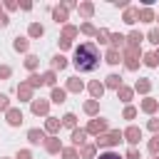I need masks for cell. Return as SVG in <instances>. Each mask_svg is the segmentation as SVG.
<instances>
[{
    "label": "cell",
    "instance_id": "obj_1",
    "mask_svg": "<svg viewBox=\"0 0 159 159\" xmlns=\"http://www.w3.org/2000/svg\"><path fill=\"white\" fill-rule=\"evenodd\" d=\"M75 67L80 72H92L99 67V50L94 42H82L75 50Z\"/></svg>",
    "mask_w": 159,
    "mask_h": 159
},
{
    "label": "cell",
    "instance_id": "obj_2",
    "mask_svg": "<svg viewBox=\"0 0 159 159\" xmlns=\"http://www.w3.org/2000/svg\"><path fill=\"white\" fill-rule=\"evenodd\" d=\"M122 132L117 129V132H107V134H99L97 137V147H114V144H119L122 142Z\"/></svg>",
    "mask_w": 159,
    "mask_h": 159
},
{
    "label": "cell",
    "instance_id": "obj_3",
    "mask_svg": "<svg viewBox=\"0 0 159 159\" xmlns=\"http://www.w3.org/2000/svg\"><path fill=\"white\" fill-rule=\"evenodd\" d=\"M124 60H127V70H137L139 67V47H127Z\"/></svg>",
    "mask_w": 159,
    "mask_h": 159
},
{
    "label": "cell",
    "instance_id": "obj_4",
    "mask_svg": "<svg viewBox=\"0 0 159 159\" xmlns=\"http://www.w3.org/2000/svg\"><path fill=\"white\" fill-rule=\"evenodd\" d=\"M104 129H107V122H104V119H99V117H97V119H92V122L87 124V132H89V134H97V137H99Z\"/></svg>",
    "mask_w": 159,
    "mask_h": 159
},
{
    "label": "cell",
    "instance_id": "obj_5",
    "mask_svg": "<svg viewBox=\"0 0 159 159\" xmlns=\"http://www.w3.org/2000/svg\"><path fill=\"white\" fill-rule=\"evenodd\" d=\"M124 139H127L132 147H134V144H139V139H142V129H139V127H127Z\"/></svg>",
    "mask_w": 159,
    "mask_h": 159
},
{
    "label": "cell",
    "instance_id": "obj_6",
    "mask_svg": "<svg viewBox=\"0 0 159 159\" xmlns=\"http://www.w3.org/2000/svg\"><path fill=\"white\" fill-rule=\"evenodd\" d=\"M17 97H20V102L32 99V87L30 84H17Z\"/></svg>",
    "mask_w": 159,
    "mask_h": 159
},
{
    "label": "cell",
    "instance_id": "obj_7",
    "mask_svg": "<svg viewBox=\"0 0 159 159\" xmlns=\"http://www.w3.org/2000/svg\"><path fill=\"white\" fill-rule=\"evenodd\" d=\"M22 122V112L20 109H7V124L10 127H17Z\"/></svg>",
    "mask_w": 159,
    "mask_h": 159
},
{
    "label": "cell",
    "instance_id": "obj_8",
    "mask_svg": "<svg viewBox=\"0 0 159 159\" xmlns=\"http://www.w3.org/2000/svg\"><path fill=\"white\" fill-rule=\"evenodd\" d=\"M27 139H30L32 144H42V142H45V132H42V129H30V132H27Z\"/></svg>",
    "mask_w": 159,
    "mask_h": 159
},
{
    "label": "cell",
    "instance_id": "obj_9",
    "mask_svg": "<svg viewBox=\"0 0 159 159\" xmlns=\"http://www.w3.org/2000/svg\"><path fill=\"white\" fill-rule=\"evenodd\" d=\"M47 109H50V104H47L45 99H35V102H32V112H35V114H47Z\"/></svg>",
    "mask_w": 159,
    "mask_h": 159
},
{
    "label": "cell",
    "instance_id": "obj_10",
    "mask_svg": "<svg viewBox=\"0 0 159 159\" xmlns=\"http://www.w3.org/2000/svg\"><path fill=\"white\" fill-rule=\"evenodd\" d=\"M45 129H47L50 134L60 132V119H55V117H47V122H45Z\"/></svg>",
    "mask_w": 159,
    "mask_h": 159
},
{
    "label": "cell",
    "instance_id": "obj_11",
    "mask_svg": "<svg viewBox=\"0 0 159 159\" xmlns=\"http://www.w3.org/2000/svg\"><path fill=\"white\" fill-rule=\"evenodd\" d=\"M52 17H55V22H65L67 20V7H55L52 10Z\"/></svg>",
    "mask_w": 159,
    "mask_h": 159
},
{
    "label": "cell",
    "instance_id": "obj_12",
    "mask_svg": "<svg viewBox=\"0 0 159 159\" xmlns=\"http://www.w3.org/2000/svg\"><path fill=\"white\" fill-rule=\"evenodd\" d=\"M65 97H67V92H65V89H60V87H52V102L62 104V102H65Z\"/></svg>",
    "mask_w": 159,
    "mask_h": 159
},
{
    "label": "cell",
    "instance_id": "obj_13",
    "mask_svg": "<svg viewBox=\"0 0 159 159\" xmlns=\"http://www.w3.org/2000/svg\"><path fill=\"white\" fill-rule=\"evenodd\" d=\"M45 147H47V152H50V154H57V152L62 149V147H60V139H55V137H52V139H47V142H45Z\"/></svg>",
    "mask_w": 159,
    "mask_h": 159
},
{
    "label": "cell",
    "instance_id": "obj_14",
    "mask_svg": "<svg viewBox=\"0 0 159 159\" xmlns=\"http://www.w3.org/2000/svg\"><path fill=\"white\" fill-rule=\"evenodd\" d=\"M124 40H127V37H124V35H119V32H117V35H109V42H112V50H117V47H122V45H124Z\"/></svg>",
    "mask_w": 159,
    "mask_h": 159
},
{
    "label": "cell",
    "instance_id": "obj_15",
    "mask_svg": "<svg viewBox=\"0 0 159 159\" xmlns=\"http://www.w3.org/2000/svg\"><path fill=\"white\" fill-rule=\"evenodd\" d=\"M65 67H67V60L62 55H55L52 57V70H65Z\"/></svg>",
    "mask_w": 159,
    "mask_h": 159
},
{
    "label": "cell",
    "instance_id": "obj_16",
    "mask_svg": "<svg viewBox=\"0 0 159 159\" xmlns=\"http://www.w3.org/2000/svg\"><path fill=\"white\" fill-rule=\"evenodd\" d=\"M84 137H87V129H75L72 132V142L75 144H84Z\"/></svg>",
    "mask_w": 159,
    "mask_h": 159
},
{
    "label": "cell",
    "instance_id": "obj_17",
    "mask_svg": "<svg viewBox=\"0 0 159 159\" xmlns=\"http://www.w3.org/2000/svg\"><path fill=\"white\" fill-rule=\"evenodd\" d=\"M127 40H129V47H139V42H142L144 37H142V32H129Z\"/></svg>",
    "mask_w": 159,
    "mask_h": 159
},
{
    "label": "cell",
    "instance_id": "obj_18",
    "mask_svg": "<svg viewBox=\"0 0 159 159\" xmlns=\"http://www.w3.org/2000/svg\"><path fill=\"white\" fill-rule=\"evenodd\" d=\"M89 92H92V97L97 99V97H102V92H104V84H99V82H92V84H89Z\"/></svg>",
    "mask_w": 159,
    "mask_h": 159
},
{
    "label": "cell",
    "instance_id": "obj_19",
    "mask_svg": "<svg viewBox=\"0 0 159 159\" xmlns=\"http://www.w3.org/2000/svg\"><path fill=\"white\" fill-rule=\"evenodd\" d=\"M117 97H119L122 102H129V99H132V89H129V87H119V89H117Z\"/></svg>",
    "mask_w": 159,
    "mask_h": 159
},
{
    "label": "cell",
    "instance_id": "obj_20",
    "mask_svg": "<svg viewBox=\"0 0 159 159\" xmlns=\"http://www.w3.org/2000/svg\"><path fill=\"white\" fill-rule=\"evenodd\" d=\"M142 109H144V112H149V114H152V112H157V99H152V97H149V99H144V102H142Z\"/></svg>",
    "mask_w": 159,
    "mask_h": 159
},
{
    "label": "cell",
    "instance_id": "obj_21",
    "mask_svg": "<svg viewBox=\"0 0 159 159\" xmlns=\"http://www.w3.org/2000/svg\"><path fill=\"white\" fill-rule=\"evenodd\" d=\"M137 17H139V10H127V12H124V22H127V25L137 22Z\"/></svg>",
    "mask_w": 159,
    "mask_h": 159
},
{
    "label": "cell",
    "instance_id": "obj_22",
    "mask_svg": "<svg viewBox=\"0 0 159 159\" xmlns=\"http://www.w3.org/2000/svg\"><path fill=\"white\" fill-rule=\"evenodd\" d=\"M139 20H142V22H152V20H154V12H152L149 7H144V10H139Z\"/></svg>",
    "mask_w": 159,
    "mask_h": 159
},
{
    "label": "cell",
    "instance_id": "obj_23",
    "mask_svg": "<svg viewBox=\"0 0 159 159\" xmlns=\"http://www.w3.org/2000/svg\"><path fill=\"white\" fill-rule=\"evenodd\" d=\"M107 87H114V89H119V87H122V80H119V75H109V77H107Z\"/></svg>",
    "mask_w": 159,
    "mask_h": 159
},
{
    "label": "cell",
    "instance_id": "obj_24",
    "mask_svg": "<svg viewBox=\"0 0 159 159\" xmlns=\"http://www.w3.org/2000/svg\"><path fill=\"white\" fill-rule=\"evenodd\" d=\"M42 32H45V30H42V25H37V22H32V25H30V37H42Z\"/></svg>",
    "mask_w": 159,
    "mask_h": 159
},
{
    "label": "cell",
    "instance_id": "obj_25",
    "mask_svg": "<svg viewBox=\"0 0 159 159\" xmlns=\"http://www.w3.org/2000/svg\"><path fill=\"white\" fill-rule=\"evenodd\" d=\"M12 45H15V50H17V52H25V50H27V40H25V37H15V42H12Z\"/></svg>",
    "mask_w": 159,
    "mask_h": 159
},
{
    "label": "cell",
    "instance_id": "obj_26",
    "mask_svg": "<svg viewBox=\"0 0 159 159\" xmlns=\"http://www.w3.org/2000/svg\"><path fill=\"white\" fill-rule=\"evenodd\" d=\"M119 60H122V57H119V50H109V52H107V62H109V65H117Z\"/></svg>",
    "mask_w": 159,
    "mask_h": 159
},
{
    "label": "cell",
    "instance_id": "obj_27",
    "mask_svg": "<svg viewBox=\"0 0 159 159\" xmlns=\"http://www.w3.org/2000/svg\"><path fill=\"white\" fill-rule=\"evenodd\" d=\"M67 89H70V92H80V89H82V82H80L77 77H72V80L67 82Z\"/></svg>",
    "mask_w": 159,
    "mask_h": 159
},
{
    "label": "cell",
    "instance_id": "obj_28",
    "mask_svg": "<svg viewBox=\"0 0 159 159\" xmlns=\"http://www.w3.org/2000/svg\"><path fill=\"white\" fill-rule=\"evenodd\" d=\"M62 122H65V127H72V129H75V124H77V117H75L72 112H67V114L62 117Z\"/></svg>",
    "mask_w": 159,
    "mask_h": 159
},
{
    "label": "cell",
    "instance_id": "obj_29",
    "mask_svg": "<svg viewBox=\"0 0 159 159\" xmlns=\"http://www.w3.org/2000/svg\"><path fill=\"white\" fill-rule=\"evenodd\" d=\"M75 35H77V27H72V25H67V27H65V32H62V37H65V40H70V42H72V37H75Z\"/></svg>",
    "mask_w": 159,
    "mask_h": 159
},
{
    "label": "cell",
    "instance_id": "obj_30",
    "mask_svg": "<svg viewBox=\"0 0 159 159\" xmlns=\"http://www.w3.org/2000/svg\"><path fill=\"white\" fill-rule=\"evenodd\" d=\"M157 62H159V60H157V55H154V52L144 55V65H147V67H157Z\"/></svg>",
    "mask_w": 159,
    "mask_h": 159
},
{
    "label": "cell",
    "instance_id": "obj_31",
    "mask_svg": "<svg viewBox=\"0 0 159 159\" xmlns=\"http://www.w3.org/2000/svg\"><path fill=\"white\" fill-rule=\"evenodd\" d=\"M82 157H84V159H92V157H94V144H84V147H82Z\"/></svg>",
    "mask_w": 159,
    "mask_h": 159
},
{
    "label": "cell",
    "instance_id": "obj_32",
    "mask_svg": "<svg viewBox=\"0 0 159 159\" xmlns=\"http://www.w3.org/2000/svg\"><path fill=\"white\" fill-rule=\"evenodd\" d=\"M97 109H99V104H97V102H94V99H92V102H87V104H84V112H87V114H97Z\"/></svg>",
    "mask_w": 159,
    "mask_h": 159
},
{
    "label": "cell",
    "instance_id": "obj_33",
    "mask_svg": "<svg viewBox=\"0 0 159 159\" xmlns=\"http://www.w3.org/2000/svg\"><path fill=\"white\" fill-rule=\"evenodd\" d=\"M149 152H152V154H159V134L152 137V142H149Z\"/></svg>",
    "mask_w": 159,
    "mask_h": 159
},
{
    "label": "cell",
    "instance_id": "obj_34",
    "mask_svg": "<svg viewBox=\"0 0 159 159\" xmlns=\"http://www.w3.org/2000/svg\"><path fill=\"white\" fill-rule=\"evenodd\" d=\"M27 84H30V87H40V84H45V82H42L40 75H30V82H27Z\"/></svg>",
    "mask_w": 159,
    "mask_h": 159
},
{
    "label": "cell",
    "instance_id": "obj_35",
    "mask_svg": "<svg viewBox=\"0 0 159 159\" xmlns=\"http://www.w3.org/2000/svg\"><path fill=\"white\" fill-rule=\"evenodd\" d=\"M149 87H152V84H149V82H147V80H139V82H137V87H134V89H137V92H149Z\"/></svg>",
    "mask_w": 159,
    "mask_h": 159
},
{
    "label": "cell",
    "instance_id": "obj_36",
    "mask_svg": "<svg viewBox=\"0 0 159 159\" xmlns=\"http://www.w3.org/2000/svg\"><path fill=\"white\" fill-rule=\"evenodd\" d=\"M80 10H82V15H87V17H89L94 7H92V2H82V5H80Z\"/></svg>",
    "mask_w": 159,
    "mask_h": 159
},
{
    "label": "cell",
    "instance_id": "obj_37",
    "mask_svg": "<svg viewBox=\"0 0 159 159\" xmlns=\"http://www.w3.org/2000/svg\"><path fill=\"white\" fill-rule=\"evenodd\" d=\"M25 67H27V70H35V67H37V57H35V55H30V57L25 60Z\"/></svg>",
    "mask_w": 159,
    "mask_h": 159
},
{
    "label": "cell",
    "instance_id": "obj_38",
    "mask_svg": "<svg viewBox=\"0 0 159 159\" xmlns=\"http://www.w3.org/2000/svg\"><path fill=\"white\" fill-rule=\"evenodd\" d=\"M42 82L52 87V84H55V72H45V75H42Z\"/></svg>",
    "mask_w": 159,
    "mask_h": 159
},
{
    "label": "cell",
    "instance_id": "obj_39",
    "mask_svg": "<svg viewBox=\"0 0 159 159\" xmlns=\"http://www.w3.org/2000/svg\"><path fill=\"white\" fill-rule=\"evenodd\" d=\"M82 32H84V35H97V30H94L89 22H84V25H82Z\"/></svg>",
    "mask_w": 159,
    "mask_h": 159
},
{
    "label": "cell",
    "instance_id": "obj_40",
    "mask_svg": "<svg viewBox=\"0 0 159 159\" xmlns=\"http://www.w3.org/2000/svg\"><path fill=\"white\" fill-rule=\"evenodd\" d=\"M134 117H137V109L134 107H127L124 109V119H134Z\"/></svg>",
    "mask_w": 159,
    "mask_h": 159
},
{
    "label": "cell",
    "instance_id": "obj_41",
    "mask_svg": "<svg viewBox=\"0 0 159 159\" xmlns=\"http://www.w3.org/2000/svg\"><path fill=\"white\" fill-rule=\"evenodd\" d=\"M149 42H154V45H159V30L154 27L152 32H149Z\"/></svg>",
    "mask_w": 159,
    "mask_h": 159
},
{
    "label": "cell",
    "instance_id": "obj_42",
    "mask_svg": "<svg viewBox=\"0 0 159 159\" xmlns=\"http://www.w3.org/2000/svg\"><path fill=\"white\" fill-rule=\"evenodd\" d=\"M107 37H109V32H107V30H99V32H97V40H99V42H109Z\"/></svg>",
    "mask_w": 159,
    "mask_h": 159
},
{
    "label": "cell",
    "instance_id": "obj_43",
    "mask_svg": "<svg viewBox=\"0 0 159 159\" xmlns=\"http://www.w3.org/2000/svg\"><path fill=\"white\" fill-rule=\"evenodd\" d=\"M62 157H65V159H77V152H75V149H65Z\"/></svg>",
    "mask_w": 159,
    "mask_h": 159
},
{
    "label": "cell",
    "instance_id": "obj_44",
    "mask_svg": "<svg viewBox=\"0 0 159 159\" xmlns=\"http://www.w3.org/2000/svg\"><path fill=\"white\" fill-rule=\"evenodd\" d=\"M99 159H122V157L114 154V152H104V154H99Z\"/></svg>",
    "mask_w": 159,
    "mask_h": 159
},
{
    "label": "cell",
    "instance_id": "obj_45",
    "mask_svg": "<svg viewBox=\"0 0 159 159\" xmlns=\"http://www.w3.org/2000/svg\"><path fill=\"white\" fill-rule=\"evenodd\" d=\"M0 109H10V102H7L5 94H0Z\"/></svg>",
    "mask_w": 159,
    "mask_h": 159
},
{
    "label": "cell",
    "instance_id": "obj_46",
    "mask_svg": "<svg viewBox=\"0 0 159 159\" xmlns=\"http://www.w3.org/2000/svg\"><path fill=\"white\" fill-rule=\"evenodd\" d=\"M149 129L152 132H159V119H149Z\"/></svg>",
    "mask_w": 159,
    "mask_h": 159
},
{
    "label": "cell",
    "instance_id": "obj_47",
    "mask_svg": "<svg viewBox=\"0 0 159 159\" xmlns=\"http://www.w3.org/2000/svg\"><path fill=\"white\" fill-rule=\"evenodd\" d=\"M127 159H142V157H139L137 149H129V152H127Z\"/></svg>",
    "mask_w": 159,
    "mask_h": 159
},
{
    "label": "cell",
    "instance_id": "obj_48",
    "mask_svg": "<svg viewBox=\"0 0 159 159\" xmlns=\"http://www.w3.org/2000/svg\"><path fill=\"white\" fill-rule=\"evenodd\" d=\"M17 159H32V154L27 149H22V152H17Z\"/></svg>",
    "mask_w": 159,
    "mask_h": 159
},
{
    "label": "cell",
    "instance_id": "obj_49",
    "mask_svg": "<svg viewBox=\"0 0 159 159\" xmlns=\"http://www.w3.org/2000/svg\"><path fill=\"white\" fill-rule=\"evenodd\" d=\"M0 77H10V67H0Z\"/></svg>",
    "mask_w": 159,
    "mask_h": 159
},
{
    "label": "cell",
    "instance_id": "obj_50",
    "mask_svg": "<svg viewBox=\"0 0 159 159\" xmlns=\"http://www.w3.org/2000/svg\"><path fill=\"white\" fill-rule=\"evenodd\" d=\"M7 22H10V20H7V15H2V12H0V27H5Z\"/></svg>",
    "mask_w": 159,
    "mask_h": 159
},
{
    "label": "cell",
    "instance_id": "obj_51",
    "mask_svg": "<svg viewBox=\"0 0 159 159\" xmlns=\"http://www.w3.org/2000/svg\"><path fill=\"white\" fill-rule=\"evenodd\" d=\"M157 60H159V50H157Z\"/></svg>",
    "mask_w": 159,
    "mask_h": 159
}]
</instances>
